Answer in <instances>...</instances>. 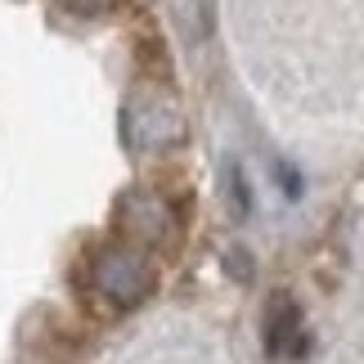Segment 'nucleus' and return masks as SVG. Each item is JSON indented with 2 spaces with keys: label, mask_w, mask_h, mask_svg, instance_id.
<instances>
[{
  "label": "nucleus",
  "mask_w": 364,
  "mask_h": 364,
  "mask_svg": "<svg viewBox=\"0 0 364 364\" xmlns=\"http://www.w3.org/2000/svg\"><path fill=\"white\" fill-rule=\"evenodd\" d=\"M95 288L104 292L113 306L131 311L153 292V265L131 247H108L100 261H95Z\"/></svg>",
  "instance_id": "f257e3e1"
},
{
  "label": "nucleus",
  "mask_w": 364,
  "mask_h": 364,
  "mask_svg": "<svg viewBox=\"0 0 364 364\" xmlns=\"http://www.w3.org/2000/svg\"><path fill=\"white\" fill-rule=\"evenodd\" d=\"M180 135H185V122L166 104H139L126 113V144L131 149H166Z\"/></svg>",
  "instance_id": "f03ea898"
},
{
  "label": "nucleus",
  "mask_w": 364,
  "mask_h": 364,
  "mask_svg": "<svg viewBox=\"0 0 364 364\" xmlns=\"http://www.w3.org/2000/svg\"><path fill=\"white\" fill-rule=\"evenodd\" d=\"M265 346L270 355H306V333H301V311L292 297L270 301V319H265Z\"/></svg>",
  "instance_id": "7ed1b4c3"
},
{
  "label": "nucleus",
  "mask_w": 364,
  "mask_h": 364,
  "mask_svg": "<svg viewBox=\"0 0 364 364\" xmlns=\"http://www.w3.org/2000/svg\"><path fill=\"white\" fill-rule=\"evenodd\" d=\"M122 225L135 234V239H162L166 234V207L149 193H131L122 203Z\"/></svg>",
  "instance_id": "20e7f679"
},
{
  "label": "nucleus",
  "mask_w": 364,
  "mask_h": 364,
  "mask_svg": "<svg viewBox=\"0 0 364 364\" xmlns=\"http://www.w3.org/2000/svg\"><path fill=\"white\" fill-rule=\"evenodd\" d=\"M225 189H230V207H234V216H247V212H252V189H247L243 166H230V171H225Z\"/></svg>",
  "instance_id": "39448f33"
},
{
  "label": "nucleus",
  "mask_w": 364,
  "mask_h": 364,
  "mask_svg": "<svg viewBox=\"0 0 364 364\" xmlns=\"http://www.w3.org/2000/svg\"><path fill=\"white\" fill-rule=\"evenodd\" d=\"M274 176L284 180V193H288V198H297V193H301V180H297V171H292L288 162H279V166H274Z\"/></svg>",
  "instance_id": "423d86ee"
},
{
  "label": "nucleus",
  "mask_w": 364,
  "mask_h": 364,
  "mask_svg": "<svg viewBox=\"0 0 364 364\" xmlns=\"http://www.w3.org/2000/svg\"><path fill=\"white\" fill-rule=\"evenodd\" d=\"M113 5H117V0H68V9H77V14H104Z\"/></svg>",
  "instance_id": "0eeeda50"
}]
</instances>
